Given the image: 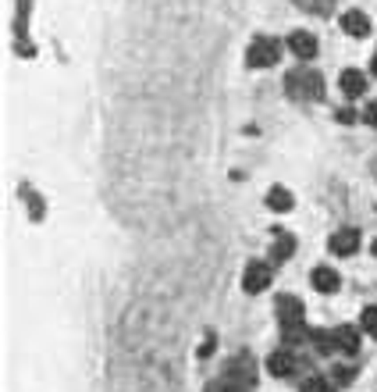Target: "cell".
<instances>
[{
    "label": "cell",
    "instance_id": "1",
    "mask_svg": "<svg viewBox=\"0 0 377 392\" xmlns=\"http://www.w3.org/2000/svg\"><path fill=\"white\" fill-rule=\"evenodd\" d=\"M278 321H281V336L285 342H303L313 332H306V321H303V300L299 296H278Z\"/></svg>",
    "mask_w": 377,
    "mask_h": 392
},
{
    "label": "cell",
    "instance_id": "2",
    "mask_svg": "<svg viewBox=\"0 0 377 392\" xmlns=\"http://www.w3.org/2000/svg\"><path fill=\"white\" fill-rule=\"evenodd\" d=\"M253 382H257V367L249 357H239V364L232 360L224 371V378L211 382L206 392H253Z\"/></svg>",
    "mask_w": 377,
    "mask_h": 392
},
{
    "label": "cell",
    "instance_id": "3",
    "mask_svg": "<svg viewBox=\"0 0 377 392\" xmlns=\"http://www.w3.org/2000/svg\"><path fill=\"white\" fill-rule=\"evenodd\" d=\"M285 93L292 100H317V96H324V79H321V72L299 68L285 79Z\"/></svg>",
    "mask_w": 377,
    "mask_h": 392
},
{
    "label": "cell",
    "instance_id": "4",
    "mask_svg": "<svg viewBox=\"0 0 377 392\" xmlns=\"http://www.w3.org/2000/svg\"><path fill=\"white\" fill-rule=\"evenodd\" d=\"M281 61V47H278V39H270V36H260L249 43V54H246V65L249 68H274Z\"/></svg>",
    "mask_w": 377,
    "mask_h": 392
},
{
    "label": "cell",
    "instance_id": "5",
    "mask_svg": "<svg viewBox=\"0 0 377 392\" xmlns=\"http://www.w3.org/2000/svg\"><path fill=\"white\" fill-rule=\"evenodd\" d=\"M267 371L274 378H288V375H296V371H299V357L292 353V346L288 349H274V353L267 357Z\"/></svg>",
    "mask_w": 377,
    "mask_h": 392
},
{
    "label": "cell",
    "instance_id": "6",
    "mask_svg": "<svg viewBox=\"0 0 377 392\" xmlns=\"http://www.w3.org/2000/svg\"><path fill=\"white\" fill-rule=\"evenodd\" d=\"M242 285H246V293H263V289L270 285V264H263V260H253V264H246Z\"/></svg>",
    "mask_w": 377,
    "mask_h": 392
},
{
    "label": "cell",
    "instance_id": "7",
    "mask_svg": "<svg viewBox=\"0 0 377 392\" xmlns=\"http://www.w3.org/2000/svg\"><path fill=\"white\" fill-rule=\"evenodd\" d=\"M356 250H360V232H356V229H342V232H334V236H331V254L352 257Z\"/></svg>",
    "mask_w": 377,
    "mask_h": 392
},
{
    "label": "cell",
    "instance_id": "8",
    "mask_svg": "<svg viewBox=\"0 0 377 392\" xmlns=\"http://www.w3.org/2000/svg\"><path fill=\"white\" fill-rule=\"evenodd\" d=\"M334 349L338 353H356L360 349V328H352V324H342V328H334Z\"/></svg>",
    "mask_w": 377,
    "mask_h": 392
},
{
    "label": "cell",
    "instance_id": "9",
    "mask_svg": "<svg viewBox=\"0 0 377 392\" xmlns=\"http://www.w3.org/2000/svg\"><path fill=\"white\" fill-rule=\"evenodd\" d=\"M288 50L299 61H310V57H317V39H313L310 32H292L288 36Z\"/></svg>",
    "mask_w": 377,
    "mask_h": 392
},
{
    "label": "cell",
    "instance_id": "10",
    "mask_svg": "<svg viewBox=\"0 0 377 392\" xmlns=\"http://www.w3.org/2000/svg\"><path fill=\"white\" fill-rule=\"evenodd\" d=\"M310 282L317 293H338V275L331 271V267H313L310 271Z\"/></svg>",
    "mask_w": 377,
    "mask_h": 392
},
{
    "label": "cell",
    "instance_id": "11",
    "mask_svg": "<svg viewBox=\"0 0 377 392\" xmlns=\"http://www.w3.org/2000/svg\"><path fill=\"white\" fill-rule=\"evenodd\" d=\"M342 29H345L349 36H360V39H363V36L370 32V22H367L363 11H345V14H342Z\"/></svg>",
    "mask_w": 377,
    "mask_h": 392
},
{
    "label": "cell",
    "instance_id": "12",
    "mask_svg": "<svg viewBox=\"0 0 377 392\" xmlns=\"http://www.w3.org/2000/svg\"><path fill=\"white\" fill-rule=\"evenodd\" d=\"M363 90H367L363 72H356V68L342 72V93H345V96H363Z\"/></svg>",
    "mask_w": 377,
    "mask_h": 392
},
{
    "label": "cell",
    "instance_id": "13",
    "mask_svg": "<svg viewBox=\"0 0 377 392\" xmlns=\"http://www.w3.org/2000/svg\"><path fill=\"white\" fill-rule=\"evenodd\" d=\"M267 207H270V211H278V214L292 211V193L285 189V185H274V189L267 193Z\"/></svg>",
    "mask_w": 377,
    "mask_h": 392
},
{
    "label": "cell",
    "instance_id": "14",
    "mask_svg": "<svg viewBox=\"0 0 377 392\" xmlns=\"http://www.w3.org/2000/svg\"><path fill=\"white\" fill-rule=\"evenodd\" d=\"M292 254H296V239H292L288 232H278V243H274V250H270V260L281 264V260H288Z\"/></svg>",
    "mask_w": 377,
    "mask_h": 392
},
{
    "label": "cell",
    "instance_id": "15",
    "mask_svg": "<svg viewBox=\"0 0 377 392\" xmlns=\"http://www.w3.org/2000/svg\"><path fill=\"white\" fill-rule=\"evenodd\" d=\"M292 4H299L310 14H331L334 11V0H292Z\"/></svg>",
    "mask_w": 377,
    "mask_h": 392
},
{
    "label": "cell",
    "instance_id": "16",
    "mask_svg": "<svg viewBox=\"0 0 377 392\" xmlns=\"http://www.w3.org/2000/svg\"><path fill=\"white\" fill-rule=\"evenodd\" d=\"M25 18H29V0H18V47H22L25 54H29V47H25Z\"/></svg>",
    "mask_w": 377,
    "mask_h": 392
},
{
    "label": "cell",
    "instance_id": "17",
    "mask_svg": "<svg viewBox=\"0 0 377 392\" xmlns=\"http://www.w3.org/2000/svg\"><path fill=\"white\" fill-rule=\"evenodd\" d=\"M360 328H363L367 336H374V339H377V307H367V311H363V321H360Z\"/></svg>",
    "mask_w": 377,
    "mask_h": 392
},
{
    "label": "cell",
    "instance_id": "18",
    "mask_svg": "<svg viewBox=\"0 0 377 392\" xmlns=\"http://www.w3.org/2000/svg\"><path fill=\"white\" fill-rule=\"evenodd\" d=\"M303 392H334V389H331L324 378H306V382H303Z\"/></svg>",
    "mask_w": 377,
    "mask_h": 392
},
{
    "label": "cell",
    "instance_id": "19",
    "mask_svg": "<svg viewBox=\"0 0 377 392\" xmlns=\"http://www.w3.org/2000/svg\"><path fill=\"white\" fill-rule=\"evenodd\" d=\"M363 121H367V125H377V100H374V104L363 111Z\"/></svg>",
    "mask_w": 377,
    "mask_h": 392
},
{
    "label": "cell",
    "instance_id": "20",
    "mask_svg": "<svg viewBox=\"0 0 377 392\" xmlns=\"http://www.w3.org/2000/svg\"><path fill=\"white\" fill-rule=\"evenodd\" d=\"M352 375H356L352 367H338V371H334V378H338L342 385H345V382H352Z\"/></svg>",
    "mask_w": 377,
    "mask_h": 392
},
{
    "label": "cell",
    "instance_id": "21",
    "mask_svg": "<svg viewBox=\"0 0 377 392\" xmlns=\"http://www.w3.org/2000/svg\"><path fill=\"white\" fill-rule=\"evenodd\" d=\"M211 353H214V339H211V336H206V342L200 346V357H211Z\"/></svg>",
    "mask_w": 377,
    "mask_h": 392
},
{
    "label": "cell",
    "instance_id": "22",
    "mask_svg": "<svg viewBox=\"0 0 377 392\" xmlns=\"http://www.w3.org/2000/svg\"><path fill=\"white\" fill-rule=\"evenodd\" d=\"M370 72L377 75V54H374V61H370Z\"/></svg>",
    "mask_w": 377,
    "mask_h": 392
},
{
    "label": "cell",
    "instance_id": "23",
    "mask_svg": "<svg viewBox=\"0 0 377 392\" xmlns=\"http://www.w3.org/2000/svg\"><path fill=\"white\" fill-rule=\"evenodd\" d=\"M374 254H377V239H374Z\"/></svg>",
    "mask_w": 377,
    "mask_h": 392
}]
</instances>
